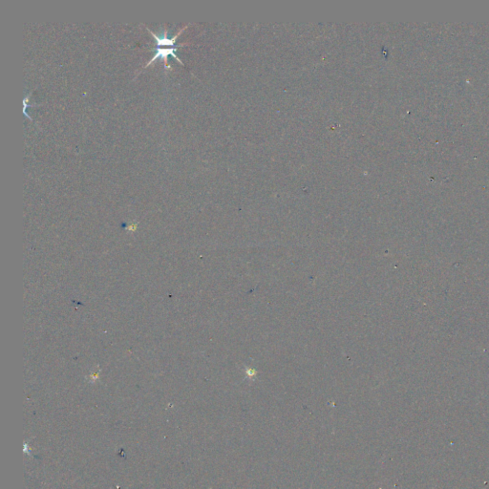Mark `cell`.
Listing matches in <instances>:
<instances>
[{"label": "cell", "mask_w": 489, "mask_h": 489, "mask_svg": "<svg viewBox=\"0 0 489 489\" xmlns=\"http://www.w3.org/2000/svg\"><path fill=\"white\" fill-rule=\"evenodd\" d=\"M183 45H185V44H180V45H177V46L173 47V48H162V47H157L156 54H155V55H154V57L150 59V61H148V62L145 64V67H147L148 65H150V64H152V63H154V62H155V60H156L157 58H163V63H164L165 68H168L169 70H171V66H170V65L168 64V62H167V61H168V60H167V58H168V56H169V55L173 56V57L177 59V61H179L180 63H182V64H183V62L181 61V59L178 58V57H177V55L175 54V53H176V51H177V48H178V47L183 46Z\"/></svg>", "instance_id": "obj_1"}, {"label": "cell", "mask_w": 489, "mask_h": 489, "mask_svg": "<svg viewBox=\"0 0 489 489\" xmlns=\"http://www.w3.org/2000/svg\"><path fill=\"white\" fill-rule=\"evenodd\" d=\"M146 28H147V27H146ZM185 29H186V27L182 28V29H181V30H180V31H179V32H178V33H177V34L173 36V37L169 38V37L167 36V30H166V29H164L163 35L159 36V35H156L155 33H153L150 29H148V28H147V30L149 31V33H150V34H151V35L155 37V39L157 40V42H158V47L173 46V45H174L175 41H176V39H177V37L179 36V35H180V34H181V33H182V32H183Z\"/></svg>", "instance_id": "obj_2"}, {"label": "cell", "mask_w": 489, "mask_h": 489, "mask_svg": "<svg viewBox=\"0 0 489 489\" xmlns=\"http://www.w3.org/2000/svg\"><path fill=\"white\" fill-rule=\"evenodd\" d=\"M31 95H32V92H30V93L28 94V95H27V96H26V97H25V98H24V100H23V113H24V115H25V116L27 117V118H28V119H30V120H32V118H31V117L29 116V115H28V113H27V112H26V108H27V107H28V103H29V99H30V97H31Z\"/></svg>", "instance_id": "obj_3"}]
</instances>
